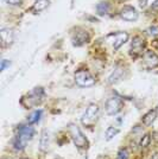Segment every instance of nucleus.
<instances>
[{"label": "nucleus", "instance_id": "9d476101", "mask_svg": "<svg viewBox=\"0 0 158 159\" xmlns=\"http://www.w3.org/2000/svg\"><path fill=\"white\" fill-rule=\"evenodd\" d=\"M120 17L126 21H136L138 19V12L133 6L126 5L120 10Z\"/></svg>", "mask_w": 158, "mask_h": 159}, {"label": "nucleus", "instance_id": "0eeeda50", "mask_svg": "<svg viewBox=\"0 0 158 159\" xmlns=\"http://www.w3.org/2000/svg\"><path fill=\"white\" fill-rule=\"evenodd\" d=\"M144 49H145V40L136 36L133 39H132L131 47H130V55H131L132 58H138L139 56L144 55Z\"/></svg>", "mask_w": 158, "mask_h": 159}, {"label": "nucleus", "instance_id": "4468645a", "mask_svg": "<svg viewBox=\"0 0 158 159\" xmlns=\"http://www.w3.org/2000/svg\"><path fill=\"white\" fill-rule=\"evenodd\" d=\"M123 76H124V69L117 66V68L114 69V71L111 74V76L108 77V82H109L111 84L117 83V82H119L120 80L123 79Z\"/></svg>", "mask_w": 158, "mask_h": 159}, {"label": "nucleus", "instance_id": "2eb2a0df", "mask_svg": "<svg viewBox=\"0 0 158 159\" xmlns=\"http://www.w3.org/2000/svg\"><path fill=\"white\" fill-rule=\"evenodd\" d=\"M49 143H50V138H49V133L46 131H43L42 132V135H40V150L45 152L49 147Z\"/></svg>", "mask_w": 158, "mask_h": 159}, {"label": "nucleus", "instance_id": "bb28decb", "mask_svg": "<svg viewBox=\"0 0 158 159\" xmlns=\"http://www.w3.org/2000/svg\"><path fill=\"white\" fill-rule=\"evenodd\" d=\"M152 7H153V8H156V7H158V0H155V1L152 2Z\"/></svg>", "mask_w": 158, "mask_h": 159}, {"label": "nucleus", "instance_id": "dca6fc26", "mask_svg": "<svg viewBox=\"0 0 158 159\" xmlns=\"http://www.w3.org/2000/svg\"><path fill=\"white\" fill-rule=\"evenodd\" d=\"M49 4H50V0H37L33 4L32 10L35 12H42V11H44L46 7L49 6Z\"/></svg>", "mask_w": 158, "mask_h": 159}, {"label": "nucleus", "instance_id": "393cba45", "mask_svg": "<svg viewBox=\"0 0 158 159\" xmlns=\"http://www.w3.org/2000/svg\"><path fill=\"white\" fill-rule=\"evenodd\" d=\"M147 4V0H139V6L140 7H145Z\"/></svg>", "mask_w": 158, "mask_h": 159}, {"label": "nucleus", "instance_id": "9b49d317", "mask_svg": "<svg viewBox=\"0 0 158 159\" xmlns=\"http://www.w3.org/2000/svg\"><path fill=\"white\" fill-rule=\"evenodd\" d=\"M0 34H1V44H2V48L11 47L13 44L14 32L12 29H10V27H2L0 30Z\"/></svg>", "mask_w": 158, "mask_h": 159}, {"label": "nucleus", "instance_id": "7ed1b4c3", "mask_svg": "<svg viewBox=\"0 0 158 159\" xmlns=\"http://www.w3.org/2000/svg\"><path fill=\"white\" fill-rule=\"evenodd\" d=\"M100 108L98 105L95 103H91L89 106L86 108V111L83 113L82 118H81V122L82 125L86 127H92L96 124V121L99 119Z\"/></svg>", "mask_w": 158, "mask_h": 159}, {"label": "nucleus", "instance_id": "f03ea898", "mask_svg": "<svg viewBox=\"0 0 158 159\" xmlns=\"http://www.w3.org/2000/svg\"><path fill=\"white\" fill-rule=\"evenodd\" d=\"M68 131H69V134L72 137L74 145L76 146L79 150H87L88 148L89 141H88L86 135L83 134L81 128L76 124H69L68 125Z\"/></svg>", "mask_w": 158, "mask_h": 159}, {"label": "nucleus", "instance_id": "f8f14e48", "mask_svg": "<svg viewBox=\"0 0 158 159\" xmlns=\"http://www.w3.org/2000/svg\"><path fill=\"white\" fill-rule=\"evenodd\" d=\"M72 44L76 47H81L85 45L89 42V33L85 31V30H77L75 31V33L72 34Z\"/></svg>", "mask_w": 158, "mask_h": 159}, {"label": "nucleus", "instance_id": "423d86ee", "mask_svg": "<svg viewBox=\"0 0 158 159\" xmlns=\"http://www.w3.org/2000/svg\"><path fill=\"white\" fill-rule=\"evenodd\" d=\"M45 98V92L44 89L40 87V88H35L32 92L27 94V105L26 107H32V106H38L43 102V100Z\"/></svg>", "mask_w": 158, "mask_h": 159}, {"label": "nucleus", "instance_id": "b1692460", "mask_svg": "<svg viewBox=\"0 0 158 159\" xmlns=\"http://www.w3.org/2000/svg\"><path fill=\"white\" fill-rule=\"evenodd\" d=\"M10 66V61H7V60H2L1 61V66H0V69L1 70H5L6 69V66Z\"/></svg>", "mask_w": 158, "mask_h": 159}, {"label": "nucleus", "instance_id": "aec40b11", "mask_svg": "<svg viewBox=\"0 0 158 159\" xmlns=\"http://www.w3.org/2000/svg\"><path fill=\"white\" fill-rule=\"evenodd\" d=\"M119 127H117V126H109L107 129H106V132H105V138H106V140H111V139H113L117 134L119 133Z\"/></svg>", "mask_w": 158, "mask_h": 159}, {"label": "nucleus", "instance_id": "20e7f679", "mask_svg": "<svg viewBox=\"0 0 158 159\" xmlns=\"http://www.w3.org/2000/svg\"><path fill=\"white\" fill-rule=\"evenodd\" d=\"M74 79H75V82L79 87H82V88H89V87H93L95 84L96 80L93 76L92 74L89 73L88 70H77L75 75H74Z\"/></svg>", "mask_w": 158, "mask_h": 159}, {"label": "nucleus", "instance_id": "a211bd4d", "mask_svg": "<svg viewBox=\"0 0 158 159\" xmlns=\"http://www.w3.org/2000/svg\"><path fill=\"white\" fill-rule=\"evenodd\" d=\"M151 140H152V137L150 133L144 134V137H142V139L139 141V148H140V150L147 148V147L150 146V144H151Z\"/></svg>", "mask_w": 158, "mask_h": 159}, {"label": "nucleus", "instance_id": "5701e85b", "mask_svg": "<svg viewBox=\"0 0 158 159\" xmlns=\"http://www.w3.org/2000/svg\"><path fill=\"white\" fill-rule=\"evenodd\" d=\"M4 1L11 6H20L23 4V0H4Z\"/></svg>", "mask_w": 158, "mask_h": 159}, {"label": "nucleus", "instance_id": "412c9836", "mask_svg": "<svg viewBox=\"0 0 158 159\" xmlns=\"http://www.w3.org/2000/svg\"><path fill=\"white\" fill-rule=\"evenodd\" d=\"M130 157V152H128V150L125 148V147H123V148H120L117 153V157L115 159H128Z\"/></svg>", "mask_w": 158, "mask_h": 159}, {"label": "nucleus", "instance_id": "39448f33", "mask_svg": "<svg viewBox=\"0 0 158 159\" xmlns=\"http://www.w3.org/2000/svg\"><path fill=\"white\" fill-rule=\"evenodd\" d=\"M123 105L124 102L119 96H111L105 103L106 113L108 115H115L123 109Z\"/></svg>", "mask_w": 158, "mask_h": 159}, {"label": "nucleus", "instance_id": "4be33fe9", "mask_svg": "<svg viewBox=\"0 0 158 159\" xmlns=\"http://www.w3.org/2000/svg\"><path fill=\"white\" fill-rule=\"evenodd\" d=\"M146 33H147L149 36H152V37L158 36V26L157 25H152V26H150L147 30H146Z\"/></svg>", "mask_w": 158, "mask_h": 159}, {"label": "nucleus", "instance_id": "a878e982", "mask_svg": "<svg viewBox=\"0 0 158 159\" xmlns=\"http://www.w3.org/2000/svg\"><path fill=\"white\" fill-rule=\"evenodd\" d=\"M149 159H158V152H155L153 154H151V157Z\"/></svg>", "mask_w": 158, "mask_h": 159}, {"label": "nucleus", "instance_id": "1a4fd4ad", "mask_svg": "<svg viewBox=\"0 0 158 159\" xmlns=\"http://www.w3.org/2000/svg\"><path fill=\"white\" fill-rule=\"evenodd\" d=\"M143 60L147 69H155L158 66V55L152 50H146L143 55Z\"/></svg>", "mask_w": 158, "mask_h": 159}, {"label": "nucleus", "instance_id": "cd10ccee", "mask_svg": "<svg viewBox=\"0 0 158 159\" xmlns=\"http://www.w3.org/2000/svg\"><path fill=\"white\" fill-rule=\"evenodd\" d=\"M157 111H158V109H157Z\"/></svg>", "mask_w": 158, "mask_h": 159}, {"label": "nucleus", "instance_id": "6ab92c4d", "mask_svg": "<svg viewBox=\"0 0 158 159\" xmlns=\"http://www.w3.org/2000/svg\"><path fill=\"white\" fill-rule=\"evenodd\" d=\"M42 115H43V111H40V109H37V111H35V112L27 118V122L29 124H31V125H33V124H36V122H38L40 120V118H42Z\"/></svg>", "mask_w": 158, "mask_h": 159}, {"label": "nucleus", "instance_id": "ddd939ff", "mask_svg": "<svg viewBox=\"0 0 158 159\" xmlns=\"http://www.w3.org/2000/svg\"><path fill=\"white\" fill-rule=\"evenodd\" d=\"M157 115H158L157 109H151V111H149L143 116L142 121H143V124H144L145 126H151L152 124L155 122V120L157 119Z\"/></svg>", "mask_w": 158, "mask_h": 159}, {"label": "nucleus", "instance_id": "6e6552de", "mask_svg": "<svg viewBox=\"0 0 158 159\" xmlns=\"http://www.w3.org/2000/svg\"><path fill=\"white\" fill-rule=\"evenodd\" d=\"M107 39L111 43V45H112V48L114 50H118L119 48L121 47V45H124L126 42H127L128 34H127V32H115L109 34L107 37Z\"/></svg>", "mask_w": 158, "mask_h": 159}, {"label": "nucleus", "instance_id": "f3484780", "mask_svg": "<svg viewBox=\"0 0 158 159\" xmlns=\"http://www.w3.org/2000/svg\"><path fill=\"white\" fill-rule=\"evenodd\" d=\"M96 12L99 16H107L109 13V4L107 1H101L96 6Z\"/></svg>", "mask_w": 158, "mask_h": 159}, {"label": "nucleus", "instance_id": "f257e3e1", "mask_svg": "<svg viewBox=\"0 0 158 159\" xmlns=\"http://www.w3.org/2000/svg\"><path fill=\"white\" fill-rule=\"evenodd\" d=\"M35 134V128L32 127L31 124L27 125H20L17 129V134L13 139V147L17 151H23L29 141H31Z\"/></svg>", "mask_w": 158, "mask_h": 159}]
</instances>
